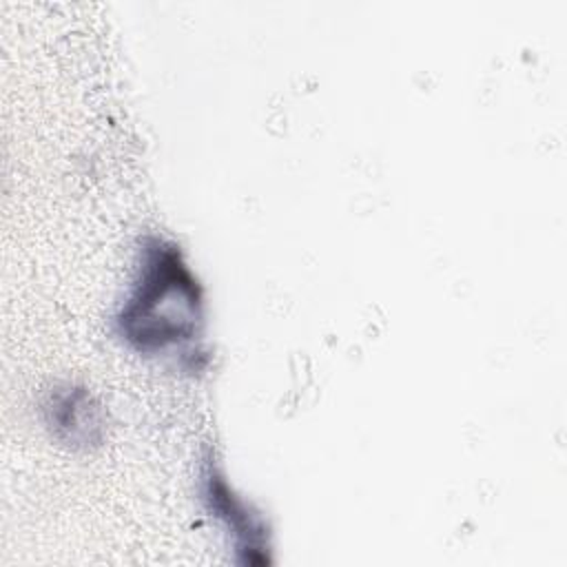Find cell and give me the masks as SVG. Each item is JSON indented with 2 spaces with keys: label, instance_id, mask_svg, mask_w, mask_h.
I'll list each match as a JSON object with an SVG mask.
<instances>
[{
  "label": "cell",
  "instance_id": "cell-3",
  "mask_svg": "<svg viewBox=\"0 0 567 567\" xmlns=\"http://www.w3.org/2000/svg\"><path fill=\"white\" fill-rule=\"evenodd\" d=\"M206 498L210 503V509L226 520V525L237 534L246 538V549L257 551L261 545V527L257 525V518H252L246 509V505L230 494L228 483L215 472L210 470L206 474Z\"/></svg>",
  "mask_w": 567,
  "mask_h": 567
},
{
  "label": "cell",
  "instance_id": "cell-2",
  "mask_svg": "<svg viewBox=\"0 0 567 567\" xmlns=\"http://www.w3.org/2000/svg\"><path fill=\"white\" fill-rule=\"evenodd\" d=\"M49 421L58 434L73 445L95 443L102 434L100 410L84 390H64L53 396Z\"/></svg>",
  "mask_w": 567,
  "mask_h": 567
},
{
  "label": "cell",
  "instance_id": "cell-1",
  "mask_svg": "<svg viewBox=\"0 0 567 567\" xmlns=\"http://www.w3.org/2000/svg\"><path fill=\"white\" fill-rule=\"evenodd\" d=\"M202 308V288L182 252L151 239L133 292L117 312V330L140 352H164L197 337Z\"/></svg>",
  "mask_w": 567,
  "mask_h": 567
}]
</instances>
